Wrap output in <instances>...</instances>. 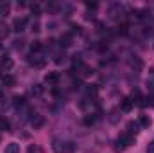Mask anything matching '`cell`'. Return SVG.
I'll use <instances>...</instances> for the list:
<instances>
[{"instance_id":"cell-8","label":"cell","mask_w":154,"mask_h":153,"mask_svg":"<svg viewBox=\"0 0 154 153\" xmlns=\"http://www.w3.org/2000/svg\"><path fill=\"white\" fill-rule=\"evenodd\" d=\"M120 108H122L124 112H131V108H133V101H131L129 97L122 99V105H120Z\"/></svg>"},{"instance_id":"cell-17","label":"cell","mask_w":154,"mask_h":153,"mask_svg":"<svg viewBox=\"0 0 154 153\" xmlns=\"http://www.w3.org/2000/svg\"><path fill=\"white\" fill-rule=\"evenodd\" d=\"M124 150H125V144H124V142H122L120 139H116V141H115V151L122 153Z\"/></svg>"},{"instance_id":"cell-2","label":"cell","mask_w":154,"mask_h":153,"mask_svg":"<svg viewBox=\"0 0 154 153\" xmlns=\"http://www.w3.org/2000/svg\"><path fill=\"white\" fill-rule=\"evenodd\" d=\"M43 122H45L43 115H38L34 110H31V124H32L34 128H39V126H43Z\"/></svg>"},{"instance_id":"cell-10","label":"cell","mask_w":154,"mask_h":153,"mask_svg":"<svg viewBox=\"0 0 154 153\" xmlns=\"http://www.w3.org/2000/svg\"><path fill=\"white\" fill-rule=\"evenodd\" d=\"M13 105H14L16 108L23 106V105H25V97H23V96H14V97H13Z\"/></svg>"},{"instance_id":"cell-4","label":"cell","mask_w":154,"mask_h":153,"mask_svg":"<svg viewBox=\"0 0 154 153\" xmlns=\"http://www.w3.org/2000/svg\"><path fill=\"white\" fill-rule=\"evenodd\" d=\"M57 81H59V74H57V72H48V74L45 76V83H47V85H52V86H54V85H57Z\"/></svg>"},{"instance_id":"cell-20","label":"cell","mask_w":154,"mask_h":153,"mask_svg":"<svg viewBox=\"0 0 154 153\" xmlns=\"http://www.w3.org/2000/svg\"><path fill=\"white\" fill-rule=\"evenodd\" d=\"M31 49H32V52H39V50H41V43H39V41H34V43L31 45Z\"/></svg>"},{"instance_id":"cell-21","label":"cell","mask_w":154,"mask_h":153,"mask_svg":"<svg viewBox=\"0 0 154 153\" xmlns=\"http://www.w3.org/2000/svg\"><path fill=\"white\" fill-rule=\"evenodd\" d=\"M9 11V5L7 4H0V15H5Z\"/></svg>"},{"instance_id":"cell-15","label":"cell","mask_w":154,"mask_h":153,"mask_svg":"<svg viewBox=\"0 0 154 153\" xmlns=\"http://www.w3.org/2000/svg\"><path fill=\"white\" fill-rule=\"evenodd\" d=\"M0 130L2 132H7L9 130V121L5 117H0Z\"/></svg>"},{"instance_id":"cell-25","label":"cell","mask_w":154,"mask_h":153,"mask_svg":"<svg viewBox=\"0 0 154 153\" xmlns=\"http://www.w3.org/2000/svg\"><path fill=\"white\" fill-rule=\"evenodd\" d=\"M0 50H2V40H0Z\"/></svg>"},{"instance_id":"cell-3","label":"cell","mask_w":154,"mask_h":153,"mask_svg":"<svg viewBox=\"0 0 154 153\" xmlns=\"http://www.w3.org/2000/svg\"><path fill=\"white\" fill-rule=\"evenodd\" d=\"M25 24H27V20H25V18H14V22H13V31L22 33V31L25 29Z\"/></svg>"},{"instance_id":"cell-16","label":"cell","mask_w":154,"mask_h":153,"mask_svg":"<svg viewBox=\"0 0 154 153\" xmlns=\"http://www.w3.org/2000/svg\"><path fill=\"white\" fill-rule=\"evenodd\" d=\"M27 153H43V150H41V146H38V144H31L27 148Z\"/></svg>"},{"instance_id":"cell-24","label":"cell","mask_w":154,"mask_h":153,"mask_svg":"<svg viewBox=\"0 0 154 153\" xmlns=\"http://www.w3.org/2000/svg\"><path fill=\"white\" fill-rule=\"evenodd\" d=\"M0 33H2V34H4V33L7 34V25H5V24H0Z\"/></svg>"},{"instance_id":"cell-18","label":"cell","mask_w":154,"mask_h":153,"mask_svg":"<svg viewBox=\"0 0 154 153\" xmlns=\"http://www.w3.org/2000/svg\"><path fill=\"white\" fill-rule=\"evenodd\" d=\"M151 103H152V101H151V97H142V99H140V106H142V108L149 106Z\"/></svg>"},{"instance_id":"cell-5","label":"cell","mask_w":154,"mask_h":153,"mask_svg":"<svg viewBox=\"0 0 154 153\" xmlns=\"http://www.w3.org/2000/svg\"><path fill=\"white\" fill-rule=\"evenodd\" d=\"M52 150H54L56 153H65V150H66V142L54 141V142H52Z\"/></svg>"},{"instance_id":"cell-13","label":"cell","mask_w":154,"mask_h":153,"mask_svg":"<svg viewBox=\"0 0 154 153\" xmlns=\"http://www.w3.org/2000/svg\"><path fill=\"white\" fill-rule=\"evenodd\" d=\"M95 121H97V115L90 114L84 117V124H88V126H91V124H95Z\"/></svg>"},{"instance_id":"cell-19","label":"cell","mask_w":154,"mask_h":153,"mask_svg":"<svg viewBox=\"0 0 154 153\" xmlns=\"http://www.w3.org/2000/svg\"><path fill=\"white\" fill-rule=\"evenodd\" d=\"M32 94H34V96H41V94H43V86H41V85H34V86H32Z\"/></svg>"},{"instance_id":"cell-9","label":"cell","mask_w":154,"mask_h":153,"mask_svg":"<svg viewBox=\"0 0 154 153\" xmlns=\"http://www.w3.org/2000/svg\"><path fill=\"white\" fill-rule=\"evenodd\" d=\"M4 153H20V144H18V142H11V144H7V148H5V151Z\"/></svg>"},{"instance_id":"cell-11","label":"cell","mask_w":154,"mask_h":153,"mask_svg":"<svg viewBox=\"0 0 154 153\" xmlns=\"http://www.w3.org/2000/svg\"><path fill=\"white\" fill-rule=\"evenodd\" d=\"M72 45V34H63L61 36V47H70Z\"/></svg>"},{"instance_id":"cell-1","label":"cell","mask_w":154,"mask_h":153,"mask_svg":"<svg viewBox=\"0 0 154 153\" xmlns=\"http://www.w3.org/2000/svg\"><path fill=\"white\" fill-rule=\"evenodd\" d=\"M27 60H29V63H31L32 67H36V69H41V67L45 65V60H43L41 56H36L34 52H32V54H29V58H27Z\"/></svg>"},{"instance_id":"cell-22","label":"cell","mask_w":154,"mask_h":153,"mask_svg":"<svg viewBox=\"0 0 154 153\" xmlns=\"http://www.w3.org/2000/svg\"><path fill=\"white\" fill-rule=\"evenodd\" d=\"M97 5H99L97 2H86V7L88 9H97Z\"/></svg>"},{"instance_id":"cell-12","label":"cell","mask_w":154,"mask_h":153,"mask_svg":"<svg viewBox=\"0 0 154 153\" xmlns=\"http://www.w3.org/2000/svg\"><path fill=\"white\" fill-rule=\"evenodd\" d=\"M2 83H4V86H14V77L13 76H4L2 77Z\"/></svg>"},{"instance_id":"cell-7","label":"cell","mask_w":154,"mask_h":153,"mask_svg":"<svg viewBox=\"0 0 154 153\" xmlns=\"http://www.w3.org/2000/svg\"><path fill=\"white\" fill-rule=\"evenodd\" d=\"M138 122H140V126H143V128H149V126L152 124V119H151L149 115H140Z\"/></svg>"},{"instance_id":"cell-6","label":"cell","mask_w":154,"mask_h":153,"mask_svg":"<svg viewBox=\"0 0 154 153\" xmlns=\"http://www.w3.org/2000/svg\"><path fill=\"white\" fill-rule=\"evenodd\" d=\"M0 67L2 69H5V70H9V69H13V60L5 54V56H2V60H0Z\"/></svg>"},{"instance_id":"cell-14","label":"cell","mask_w":154,"mask_h":153,"mask_svg":"<svg viewBox=\"0 0 154 153\" xmlns=\"http://www.w3.org/2000/svg\"><path fill=\"white\" fill-rule=\"evenodd\" d=\"M136 132H138V124H136V122H129V124H127V133L134 135Z\"/></svg>"},{"instance_id":"cell-23","label":"cell","mask_w":154,"mask_h":153,"mask_svg":"<svg viewBox=\"0 0 154 153\" xmlns=\"http://www.w3.org/2000/svg\"><path fill=\"white\" fill-rule=\"evenodd\" d=\"M147 153H154V141L152 142H149V146H147Z\"/></svg>"}]
</instances>
